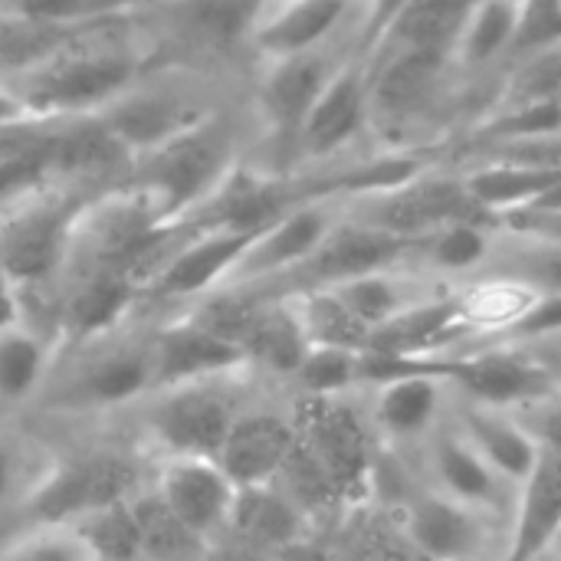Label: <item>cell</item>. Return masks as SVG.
I'll list each match as a JSON object with an SVG mask.
<instances>
[{
	"instance_id": "cell-1",
	"label": "cell",
	"mask_w": 561,
	"mask_h": 561,
	"mask_svg": "<svg viewBox=\"0 0 561 561\" xmlns=\"http://www.w3.org/2000/svg\"><path fill=\"white\" fill-rule=\"evenodd\" d=\"M148 66V53L131 43H118L115 30H102L0 79L20 92L33 115L76 118L95 115L131 92L138 82H145Z\"/></svg>"
},
{
	"instance_id": "cell-2",
	"label": "cell",
	"mask_w": 561,
	"mask_h": 561,
	"mask_svg": "<svg viewBox=\"0 0 561 561\" xmlns=\"http://www.w3.org/2000/svg\"><path fill=\"white\" fill-rule=\"evenodd\" d=\"M237 164L240 135L224 112H210L194 128L138 154L125 181L148 191L171 224H184Z\"/></svg>"
},
{
	"instance_id": "cell-3",
	"label": "cell",
	"mask_w": 561,
	"mask_h": 561,
	"mask_svg": "<svg viewBox=\"0 0 561 561\" xmlns=\"http://www.w3.org/2000/svg\"><path fill=\"white\" fill-rule=\"evenodd\" d=\"M299 444L325 473L339 506H365L378 493L381 440L355 394L302 398L293 411Z\"/></svg>"
},
{
	"instance_id": "cell-4",
	"label": "cell",
	"mask_w": 561,
	"mask_h": 561,
	"mask_svg": "<svg viewBox=\"0 0 561 561\" xmlns=\"http://www.w3.org/2000/svg\"><path fill=\"white\" fill-rule=\"evenodd\" d=\"M151 394V345L148 335H105L72 348V362H59L39 394L49 411L102 414L138 408Z\"/></svg>"
},
{
	"instance_id": "cell-5",
	"label": "cell",
	"mask_w": 561,
	"mask_h": 561,
	"mask_svg": "<svg viewBox=\"0 0 561 561\" xmlns=\"http://www.w3.org/2000/svg\"><path fill=\"white\" fill-rule=\"evenodd\" d=\"M95 191H43L26 197L23 204L10 207L0 220V266L13 276L23 296L43 293L62 283L69 256H72V233L85 197Z\"/></svg>"
},
{
	"instance_id": "cell-6",
	"label": "cell",
	"mask_w": 561,
	"mask_h": 561,
	"mask_svg": "<svg viewBox=\"0 0 561 561\" xmlns=\"http://www.w3.org/2000/svg\"><path fill=\"white\" fill-rule=\"evenodd\" d=\"M233 378L194 381L164 391H151L141 404V424L154 447V457H210L217 460L224 437L240 414L243 401L233 391Z\"/></svg>"
},
{
	"instance_id": "cell-7",
	"label": "cell",
	"mask_w": 561,
	"mask_h": 561,
	"mask_svg": "<svg viewBox=\"0 0 561 561\" xmlns=\"http://www.w3.org/2000/svg\"><path fill=\"white\" fill-rule=\"evenodd\" d=\"M342 214L411 243H417L421 237L434 233L444 224L483 217L473 197L467 194L460 174H440L431 168L417 171L414 178L394 187L342 201Z\"/></svg>"
},
{
	"instance_id": "cell-8",
	"label": "cell",
	"mask_w": 561,
	"mask_h": 561,
	"mask_svg": "<svg viewBox=\"0 0 561 561\" xmlns=\"http://www.w3.org/2000/svg\"><path fill=\"white\" fill-rule=\"evenodd\" d=\"M141 486V470L128 454L92 450L72 460L56 457L23 513L26 523H79L95 510L131 500Z\"/></svg>"
},
{
	"instance_id": "cell-9",
	"label": "cell",
	"mask_w": 561,
	"mask_h": 561,
	"mask_svg": "<svg viewBox=\"0 0 561 561\" xmlns=\"http://www.w3.org/2000/svg\"><path fill=\"white\" fill-rule=\"evenodd\" d=\"M151 493L171 513V519L197 542H220L237 519L240 486L210 457H154L148 480Z\"/></svg>"
},
{
	"instance_id": "cell-10",
	"label": "cell",
	"mask_w": 561,
	"mask_h": 561,
	"mask_svg": "<svg viewBox=\"0 0 561 561\" xmlns=\"http://www.w3.org/2000/svg\"><path fill=\"white\" fill-rule=\"evenodd\" d=\"M408 542L424 561H496L493 546L503 552L500 539V516L473 510L467 503H457L424 483H417L411 493H404L401 506L394 510Z\"/></svg>"
},
{
	"instance_id": "cell-11",
	"label": "cell",
	"mask_w": 561,
	"mask_h": 561,
	"mask_svg": "<svg viewBox=\"0 0 561 561\" xmlns=\"http://www.w3.org/2000/svg\"><path fill=\"white\" fill-rule=\"evenodd\" d=\"M260 230H187L171 253L154 266V273L141 286V302L161 306H194L197 299L227 286L240 256L253 243Z\"/></svg>"
},
{
	"instance_id": "cell-12",
	"label": "cell",
	"mask_w": 561,
	"mask_h": 561,
	"mask_svg": "<svg viewBox=\"0 0 561 561\" xmlns=\"http://www.w3.org/2000/svg\"><path fill=\"white\" fill-rule=\"evenodd\" d=\"M339 220H342V201H306L289 207L253 237L237 270L230 273L227 286L266 289L279 283L319 250V243L332 233Z\"/></svg>"
},
{
	"instance_id": "cell-13",
	"label": "cell",
	"mask_w": 561,
	"mask_h": 561,
	"mask_svg": "<svg viewBox=\"0 0 561 561\" xmlns=\"http://www.w3.org/2000/svg\"><path fill=\"white\" fill-rule=\"evenodd\" d=\"M151 345V391L247 375L250 365L237 342L214 332L191 312H178L148 332Z\"/></svg>"
},
{
	"instance_id": "cell-14",
	"label": "cell",
	"mask_w": 561,
	"mask_h": 561,
	"mask_svg": "<svg viewBox=\"0 0 561 561\" xmlns=\"http://www.w3.org/2000/svg\"><path fill=\"white\" fill-rule=\"evenodd\" d=\"M66 289L56 306L53 339L62 348L89 345L125 329V322L141 306V286L135 276L118 270H85L69 273Z\"/></svg>"
},
{
	"instance_id": "cell-15",
	"label": "cell",
	"mask_w": 561,
	"mask_h": 561,
	"mask_svg": "<svg viewBox=\"0 0 561 561\" xmlns=\"http://www.w3.org/2000/svg\"><path fill=\"white\" fill-rule=\"evenodd\" d=\"M421 457V483L467 503L473 510L493 513L500 519L510 516L513 506V486L477 454V447L460 434L454 417L447 421L414 450Z\"/></svg>"
},
{
	"instance_id": "cell-16",
	"label": "cell",
	"mask_w": 561,
	"mask_h": 561,
	"mask_svg": "<svg viewBox=\"0 0 561 561\" xmlns=\"http://www.w3.org/2000/svg\"><path fill=\"white\" fill-rule=\"evenodd\" d=\"M371 125V95H368V56L342 59L316 105L309 108L293 154L302 161H332Z\"/></svg>"
},
{
	"instance_id": "cell-17",
	"label": "cell",
	"mask_w": 561,
	"mask_h": 561,
	"mask_svg": "<svg viewBox=\"0 0 561 561\" xmlns=\"http://www.w3.org/2000/svg\"><path fill=\"white\" fill-rule=\"evenodd\" d=\"M210 112H217V108L207 105V99H201L194 89H181V85H168V82L151 85L145 79L131 92H125L122 99L105 105L99 115L122 138V145L131 151V158H138V154L164 145L168 138L194 128Z\"/></svg>"
},
{
	"instance_id": "cell-18",
	"label": "cell",
	"mask_w": 561,
	"mask_h": 561,
	"mask_svg": "<svg viewBox=\"0 0 561 561\" xmlns=\"http://www.w3.org/2000/svg\"><path fill=\"white\" fill-rule=\"evenodd\" d=\"M450 53L444 49H375L368 56L371 122L408 125L437 99Z\"/></svg>"
},
{
	"instance_id": "cell-19",
	"label": "cell",
	"mask_w": 561,
	"mask_h": 561,
	"mask_svg": "<svg viewBox=\"0 0 561 561\" xmlns=\"http://www.w3.org/2000/svg\"><path fill=\"white\" fill-rule=\"evenodd\" d=\"M296 444L299 427L293 414L243 404L224 437L217 463L240 490H266L283 477Z\"/></svg>"
},
{
	"instance_id": "cell-20",
	"label": "cell",
	"mask_w": 561,
	"mask_h": 561,
	"mask_svg": "<svg viewBox=\"0 0 561 561\" xmlns=\"http://www.w3.org/2000/svg\"><path fill=\"white\" fill-rule=\"evenodd\" d=\"M339 62L322 49L286 56V59H266V69L260 76V115L266 122L270 138L293 154L299 128L316 105L319 92L332 79Z\"/></svg>"
},
{
	"instance_id": "cell-21",
	"label": "cell",
	"mask_w": 561,
	"mask_h": 561,
	"mask_svg": "<svg viewBox=\"0 0 561 561\" xmlns=\"http://www.w3.org/2000/svg\"><path fill=\"white\" fill-rule=\"evenodd\" d=\"M561 542V457L539 450L513 493L500 561H542Z\"/></svg>"
},
{
	"instance_id": "cell-22",
	"label": "cell",
	"mask_w": 561,
	"mask_h": 561,
	"mask_svg": "<svg viewBox=\"0 0 561 561\" xmlns=\"http://www.w3.org/2000/svg\"><path fill=\"white\" fill-rule=\"evenodd\" d=\"M355 0H263L250 46L263 59H286L322 49L348 20Z\"/></svg>"
},
{
	"instance_id": "cell-23",
	"label": "cell",
	"mask_w": 561,
	"mask_h": 561,
	"mask_svg": "<svg viewBox=\"0 0 561 561\" xmlns=\"http://www.w3.org/2000/svg\"><path fill=\"white\" fill-rule=\"evenodd\" d=\"M53 178L62 187L79 184H122L131 171V151L122 145V138L105 125V118L95 115H76L62 118L53 135Z\"/></svg>"
},
{
	"instance_id": "cell-24",
	"label": "cell",
	"mask_w": 561,
	"mask_h": 561,
	"mask_svg": "<svg viewBox=\"0 0 561 561\" xmlns=\"http://www.w3.org/2000/svg\"><path fill=\"white\" fill-rule=\"evenodd\" d=\"M450 417L460 427V434L477 447V454L513 490L526 480V473L533 470V463L539 457V447L510 408L477 404V401H463L454 394Z\"/></svg>"
},
{
	"instance_id": "cell-25",
	"label": "cell",
	"mask_w": 561,
	"mask_h": 561,
	"mask_svg": "<svg viewBox=\"0 0 561 561\" xmlns=\"http://www.w3.org/2000/svg\"><path fill=\"white\" fill-rule=\"evenodd\" d=\"M247 293L253 296V306L237 335V345H240L247 365L293 381L296 368L302 365V358L309 352V342L299 329V319H296L289 299L263 296L253 289H247Z\"/></svg>"
},
{
	"instance_id": "cell-26",
	"label": "cell",
	"mask_w": 561,
	"mask_h": 561,
	"mask_svg": "<svg viewBox=\"0 0 561 561\" xmlns=\"http://www.w3.org/2000/svg\"><path fill=\"white\" fill-rule=\"evenodd\" d=\"M467 194L480 207L483 217L500 220L506 214H516L529 204H536L549 187L561 181V168L523 161V158H506V154H490L483 164L470 168L460 174Z\"/></svg>"
},
{
	"instance_id": "cell-27",
	"label": "cell",
	"mask_w": 561,
	"mask_h": 561,
	"mask_svg": "<svg viewBox=\"0 0 561 561\" xmlns=\"http://www.w3.org/2000/svg\"><path fill=\"white\" fill-rule=\"evenodd\" d=\"M496 250H500V233L493 220L470 217V220L444 224L434 233L421 237L414 243L411 266L431 276H473L493 266Z\"/></svg>"
},
{
	"instance_id": "cell-28",
	"label": "cell",
	"mask_w": 561,
	"mask_h": 561,
	"mask_svg": "<svg viewBox=\"0 0 561 561\" xmlns=\"http://www.w3.org/2000/svg\"><path fill=\"white\" fill-rule=\"evenodd\" d=\"M59 345L49 332L36 329L30 319L0 332V408H20L39 401Z\"/></svg>"
},
{
	"instance_id": "cell-29",
	"label": "cell",
	"mask_w": 561,
	"mask_h": 561,
	"mask_svg": "<svg viewBox=\"0 0 561 561\" xmlns=\"http://www.w3.org/2000/svg\"><path fill=\"white\" fill-rule=\"evenodd\" d=\"M526 0H477L454 39L450 59L460 69H483L513 53Z\"/></svg>"
},
{
	"instance_id": "cell-30",
	"label": "cell",
	"mask_w": 561,
	"mask_h": 561,
	"mask_svg": "<svg viewBox=\"0 0 561 561\" xmlns=\"http://www.w3.org/2000/svg\"><path fill=\"white\" fill-rule=\"evenodd\" d=\"M309 348H345L365 352L371 342L368 325L342 302L335 289H306L286 296Z\"/></svg>"
},
{
	"instance_id": "cell-31",
	"label": "cell",
	"mask_w": 561,
	"mask_h": 561,
	"mask_svg": "<svg viewBox=\"0 0 561 561\" xmlns=\"http://www.w3.org/2000/svg\"><path fill=\"white\" fill-rule=\"evenodd\" d=\"M0 561H99L92 542L76 523H23L7 542Z\"/></svg>"
},
{
	"instance_id": "cell-32",
	"label": "cell",
	"mask_w": 561,
	"mask_h": 561,
	"mask_svg": "<svg viewBox=\"0 0 561 561\" xmlns=\"http://www.w3.org/2000/svg\"><path fill=\"white\" fill-rule=\"evenodd\" d=\"M56 457L49 460L30 440L0 427V513L26 510L39 483L49 477Z\"/></svg>"
},
{
	"instance_id": "cell-33",
	"label": "cell",
	"mask_w": 561,
	"mask_h": 561,
	"mask_svg": "<svg viewBox=\"0 0 561 561\" xmlns=\"http://www.w3.org/2000/svg\"><path fill=\"white\" fill-rule=\"evenodd\" d=\"M76 526L92 542L99 561H145L141 526L135 516V496L125 503H112L105 510H95V513L82 516Z\"/></svg>"
},
{
	"instance_id": "cell-34",
	"label": "cell",
	"mask_w": 561,
	"mask_h": 561,
	"mask_svg": "<svg viewBox=\"0 0 561 561\" xmlns=\"http://www.w3.org/2000/svg\"><path fill=\"white\" fill-rule=\"evenodd\" d=\"M302 398H339L362 394V352L345 348H309L293 375Z\"/></svg>"
},
{
	"instance_id": "cell-35",
	"label": "cell",
	"mask_w": 561,
	"mask_h": 561,
	"mask_svg": "<svg viewBox=\"0 0 561 561\" xmlns=\"http://www.w3.org/2000/svg\"><path fill=\"white\" fill-rule=\"evenodd\" d=\"M138 7V0H7L3 13L43 26H92Z\"/></svg>"
},
{
	"instance_id": "cell-36",
	"label": "cell",
	"mask_w": 561,
	"mask_h": 561,
	"mask_svg": "<svg viewBox=\"0 0 561 561\" xmlns=\"http://www.w3.org/2000/svg\"><path fill=\"white\" fill-rule=\"evenodd\" d=\"M49 148H53V141L23 158L0 161V210H10V207L23 204L26 197H36V194L56 187Z\"/></svg>"
},
{
	"instance_id": "cell-37",
	"label": "cell",
	"mask_w": 561,
	"mask_h": 561,
	"mask_svg": "<svg viewBox=\"0 0 561 561\" xmlns=\"http://www.w3.org/2000/svg\"><path fill=\"white\" fill-rule=\"evenodd\" d=\"M510 411L519 417V424L529 431V437L536 440L539 450L561 457V388L552 385Z\"/></svg>"
},
{
	"instance_id": "cell-38",
	"label": "cell",
	"mask_w": 561,
	"mask_h": 561,
	"mask_svg": "<svg viewBox=\"0 0 561 561\" xmlns=\"http://www.w3.org/2000/svg\"><path fill=\"white\" fill-rule=\"evenodd\" d=\"M500 273L519 276L539 289H561V247L513 240V256L500 263Z\"/></svg>"
},
{
	"instance_id": "cell-39",
	"label": "cell",
	"mask_w": 561,
	"mask_h": 561,
	"mask_svg": "<svg viewBox=\"0 0 561 561\" xmlns=\"http://www.w3.org/2000/svg\"><path fill=\"white\" fill-rule=\"evenodd\" d=\"M26 322V296L13 283V276L0 266V332Z\"/></svg>"
},
{
	"instance_id": "cell-40",
	"label": "cell",
	"mask_w": 561,
	"mask_h": 561,
	"mask_svg": "<svg viewBox=\"0 0 561 561\" xmlns=\"http://www.w3.org/2000/svg\"><path fill=\"white\" fill-rule=\"evenodd\" d=\"M23 118H36V115H33L30 105L20 99V92H16L7 79H0V125H7V122H23Z\"/></svg>"
},
{
	"instance_id": "cell-41",
	"label": "cell",
	"mask_w": 561,
	"mask_h": 561,
	"mask_svg": "<svg viewBox=\"0 0 561 561\" xmlns=\"http://www.w3.org/2000/svg\"><path fill=\"white\" fill-rule=\"evenodd\" d=\"M539 365H542V371L552 378V385L561 388V339H552V342H542V345H529L526 348Z\"/></svg>"
},
{
	"instance_id": "cell-42",
	"label": "cell",
	"mask_w": 561,
	"mask_h": 561,
	"mask_svg": "<svg viewBox=\"0 0 561 561\" xmlns=\"http://www.w3.org/2000/svg\"><path fill=\"white\" fill-rule=\"evenodd\" d=\"M141 7H151V3H168V0H138Z\"/></svg>"
},
{
	"instance_id": "cell-43",
	"label": "cell",
	"mask_w": 561,
	"mask_h": 561,
	"mask_svg": "<svg viewBox=\"0 0 561 561\" xmlns=\"http://www.w3.org/2000/svg\"><path fill=\"white\" fill-rule=\"evenodd\" d=\"M3 214H7V210H0V220H3Z\"/></svg>"
},
{
	"instance_id": "cell-44",
	"label": "cell",
	"mask_w": 561,
	"mask_h": 561,
	"mask_svg": "<svg viewBox=\"0 0 561 561\" xmlns=\"http://www.w3.org/2000/svg\"><path fill=\"white\" fill-rule=\"evenodd\" d=\"M454 561H470V559H454Z\"/></svg>"
}]
</instances>
